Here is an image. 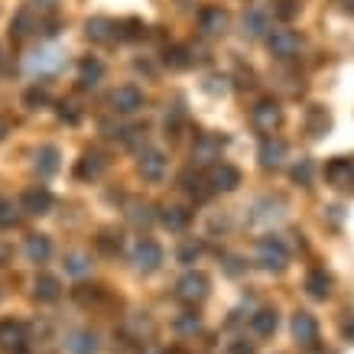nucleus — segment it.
<instances>
[{
    "instance_id": "nucleus-1",
    "label": "nucleus",
    "mask_w": 354,
    "mask_h": 354,
    "mask_svg": "<svg viewBox=\"0 0 354 354\" xmlns=\"http://www.w3.org/2000/svg\"><path fill=\"white\" fill-rule=\"evenodd\" d=\"M257 263L270 273H279V270L290 267V247L283 244V237L267 234L257 241Z\"/></svg>"
},
{
    "instance_id": "nucleus-2",
    "label": "nucleus",
    "mask_w": 354,
    "mask_h": 354,
    "mask_svg": "<svg viewBox=\"0 0 354 354\" xmlns=\"http://www.w3.org/2000/svg\"><path fill=\"white\" fill-rule=\"evenodd\" d=\"M267 46H270V55L279 59V62H290L296 55L306 49V39H302V32L296 30H273L267 36Z\"/></svg>"
},
{
    "instance_id": "nucleus-3",
    "label": "nucleus",
    "mask_w": 354,
    "mask_h": 354,
    "mask_svg": "<svg viewBox=\"0 0 354 354\" xmlns=\"http://www.w3.org/2000/svg\"><path fill=\"white\" fill-rule=\"evenodd\" d=\"M227 147V137L225 133H198V140H195L192 147V162L195 166H218L221 162V153H225Z\"/></svg>"
},
{
    "instance_id": "nucleus-4",
    "label": "nucleus",
    "mask_w": 354,
    "mask_h": 354,
    "mask_svg": "<svg viewBox=\"0 0 354 354\" xmlns=\"http://www.w3.org/2000/svg\"><path fill=\"white\" fill-rule=\"evenodd\" d=\"M250 124H254V130H260L263 137H273V130H279V124H283V108H279V101L260 97L257 104L250 108Z\"/></svg>"
},
{
    "instance_id": "nucleus-5",
    "label": "nucleus",
    "mask_w": 354,
    "mask_h": 354,
    "mask_svg": "<svg viewBox=\"0 0 354 354\" xmlns=\"http://www.w3.org/2000/svg\"><path fill=\"white\" fill-rule=\"evenodd\" d=\"M208 277L198 273V270H189L179 283H176V299L185 302V306H198V302L208 299Z\"/></svg>"
},
{
    "instance_id": "nucleus-6",
    "label": "nucleus",
    "mask_w": 354,
    "mask_h": 354,
    "mask_svg": "<svg viewBox=\"0 0 354 354\" xmlns=\"http://www.w3.org/2000/svg\"><path fill=\"white\" fill-rule=\"evenodd\" d=\"M325 183L338 192H354V156H335L325 162Z\"/></svg>"
},
{
    "instance_id": "nucleus-7",
    "label": "nucleus",
    "mask_w": 354,
    "mask_h": 354,
    "mask_svg": "<svg viewBox=\"0 0 354 354\" xmlns=\"http://www.w3.org/2000/svg\"><path fill=\"white\" fill-rule=\"evenodd\" d=\"M162 257H166L162 247L156 241H150V237H140L137 244H133V254H130V260H133V267L140 273H156L162 267Z\"/></svg>"
},
{
    "instance_id": "nucleus-8",
    "label": "nucleus",
    "mask_w": 354,
    "mask_h": 354,
    "mask_svg": "<svg viewBox=\"0 0 354 354\" xmlns=\"http://www.w3.org/2000/svg\"><path fill=\"white\" fill-rule=\"evenodd\" d=\"M166 169H169V160L162 150H153V147H143L137 156V172L147 179V183H162L166 179Z\"/></svg>"
},
{
    "instance_id": "nucleus-9",
    "label": "nucleus",
    "mask_w": 354,
    "mask_h": 354,
    "mask_svg": "<svg viewBox=\"0 0 354 354\" xmlns=\"http://www.w3.org/2000/svg\"><path fill=\"white\" fill-rule=\"evenodd\" d=\"M20 212L23 215H36V218H43L53 212V205H55V195L46 189V185H30L26 192L20 195Z\"/></svg>"
},
{
    "instance_id": "nucleus-10",
    "label": "nucleus",
    "mask_w": 354,
    "mask_h": 354,
    "mask_svg": "<svg viewBox=\"0 0 354 354\" xmlns=\"http://www.w3.org/2000/svg\"><path fill=\"white\" fill-rule=\"evenodd\" d=\"M250 212H254V215L247 218L250 225H273V221H279V218L286 215V198L283 195H263V198L254 202Z\"/></svg>"
},
{
    "instance_id": "nucleus-11",
    "label": "nucleus",
    "mask_w": 354,
    "mask_h": 354,
    "mask_svg": "<svg viewBox=\"0 0 354 354\" xmlns=\"http://www.w3.org/2000/svg\"><path fill=\"white\" fill-rule=\"evenodd\" d=\"M286 156H290V143L279 137H263L257 150V160H260V169H283L286 166Z\"/></svg>"
},
{
    "instance_id": "nucleus-12",
    "label": "nucleus",
    "mask_w": 354,
    "mask_h": 354,
    "mask_svg": "<svg viewBox=\"0 0 354 354\" xmlns=\"http://www.w3.org/2000/svg\"><path fill=\"white\" fill-rule=\"evenodd\" d=\"M198 30L205 36H225L231 30V13L225 7H218V3H208V7L198 10Z\"/></svg>"
},
{
    "instance_id": "nucleus-13",
    "label": "nucleus",
    "mask_w": 354,
    "mask_h": 354,
    "mask_svg": "<svg viewBox=\"0 0 354 354\" xmlns=\"http://www.w3.org/2000/svg\"><path fill=\"white\" fill-rule=\"evenodd\" d=\"M241 169L231 166V162H218L208 169V185H212V192H234L237 185H241Z\"/></svg>"
},
{
    "instance_id": "nucleus-14",
    "label": "nucleus",
    "mask_w": 354,
    "mask_h": 354,
    "mask_svg": "<svg viewBox=\"0 0 354 354\" xmlns=\"http://www.w3.org/2000/svg\"><path fill=\"white\" fill-rule=\"evenodd\" d=\"M104 169H108V156H104L101 150H85L82 153V160L75 162V176L82 179V183H95V179H101Z\"/></svg>"
},
{
    "instance_id": "nucleus-15",
    "label": "nucleus",
    "mask_w": 354,
    "mask_h": 354,
    "mask_svg": "<svg viewBox=\"0 0 354 354\" xmlns=\"http://www.w3.org/2000/svg\"><path fill=\"white\" fill-rule=\"evenodd\" d=\"M111 104H114L118 114H137V111H143V104H147V95H143L137 85H120L118 91L111 95Z\"/></svg>"
},
{
    "instance_id": "nucleus-16",
    "label": "nucleus",
    "mask_w": 354,
    "mask_h": 354,
    "mask_svg": "<svg viewBox=\"0 0 354 354\" xmlns=\"http://www.w3.org/2000/svg\"><path fill=\"white\" fill-rule=\"evenodd\" d=\"M302 127H306V133H309L312 140H322L325 133L332 130V114H328V108H322V104H309L306 114H302Z\"/></svg>"
},
{
    "instance_id": "nucleus-17",
    "label": "nucleus",
    "mask_w": 354,
    "mask_h": 354,
    "mask_svg": "<svg viewBox=\"0 0 354 354\" xmlns=\"http://www.w3.org/2000/svg\"><path fill=\"white\" fill-rule=\"evenodd\" d=\"M85 36L91 39V43H101V46H108L118 39V20H111V17H88L85 20Z\"/></svg>"
},
{
    "instance_id": "nucleus-18",
    "label": "nucleus",
    "mask_w": 354,
    "mask_h": 354,
    "mask_svg": "<svg viewBox=\"0 0 354 354\" xmlns=\"http://www.w3.org/2000/svg\"><path fill=\"white\" fill-rule=\"evenodd\" d=\"M62 65H65V53H59V49H39V53L30 55L26 68H30L32 75H49V72H59Z\"/></svg>"
},
{
    "instance_id": "nucleus-19",
    "label": "nucleus",
    "mask_w": 354,
    "mask_h": 354,
    "mask_svg": "<svg viewBox=\"0 0 354 354\" xmlns=\"http://www.w3.org/2000/svg\"><path fill=\"white\" fill-rule=\"evenodd\" d=\"M292 335H296V342L302 344V348H315V342H319V322H315V315H309V312H296L292 315Z\"/></svg>"
},
{
    "instance_id": "nucleus-20",
    "label": "nucleus",
    "mask_w": 354,
    "mask_h": 354,
    "mask_svg": "<svg viewBox=\"0 0 354 354\" xmlns=\"http://www.w3.org/2000/svg\"><path fill=\"white\" fill-rule=\"evenodd\" d=\"M332 286H335V279L325 267H315L306 273V292H309V299H328Z\"/></svg>"
},
{
    "instance_id": "nucleus-21",
    "label": "nucleus",
    "mask_w": 354,
    "mask_h": 354,
    "mask_svg": "<svg viewBox=\"0 0 354 354\" xmlns=\"http://www.w3.org/2000/svg\"><path fill=\"white\" fill-rule=\"evenodd\" d=\"M101 82H104V62L97 55H85L78 62V85L88 91V88H97Z\"/></svg>"
},
{
    "instance_id": "nucleus-22",
    "label": "nucleus",
    "mask_w": 354,
    "mask_h": 354,
    "mask_svg": "<svg viewBox=\"0 0 354 354\" xmlns=\"http://www.w3.org/2000/svg\"><path fill=\"white\" fill-rule=\"evenodd\" d=\"M32 166H36V172L39 176H55L59 172V166H62V153H59V147H53V143H46V147H39L36 150V156H32Z\"/></svg>"
},
{
    "instance_id": "nucleus-23",
    "label": "nucleus",
    "mask_w": 354,
    "mask_h": 354,
    "mask_svg": "<svg viewBox=\"0 0 354 354\" xmlns=\"http://www.w3.org/2000/svg\"><path fill=\"white\" fill-rule=\"evenodd\" d=\"M23 344H26V325L23 322H0V348H7V351H23Z\"/></svg>"
},
{
    "instance_id": "nucleus-24",
    "label": "nucleus",
    "mask_w": 354,
    "mask_h": 354,
    "mask_svg": "<svg viewBox=\"0 0 354 354\" xmlns=\"http://www.w3.org/2000/svg\"><path fill=\"white\" fill-rule=\"evenodd\" d=\"M160 225L166 227V231H185L189 227V221H192V212L189 208H183V205H166V208H160Z\"/></svg>"
},
{
    "instance_id": "nucleus-25",
    "label": "nucleus",
    "mask_w": 354,
    "mask_h": 354,
    "mask_svg": "<svg viewBox=\"0 0 354 354\" xmlns=\"http://www.w3.org/2000/svg\"><path fill=\"white\" fill-rule=\"evenodd\" d=\"M244 36H250V39H263V36H270V13L260 10V7L247 10L244 13Z\"/></svg>"
},
{
    "instance_id": "nucleus-26",
    "label": "nucleus",
    "mask_w": 354,
    "mask_h": 354,
    "mask_svg": "<svg viewBox=\"0 0 354 354\" xmlns=\"http://www.w3.org/2000/svg\"><path fill=\"white\" fill-rule=\"evenodd\" d=\"M91 270H95L91 254H85V250H68V254H65V273H68V277L82 279V277H88Z\"/></svg>"
},
{
    "instance_id": "nucleus-27",
    "label": "nucleus",
    "mask_w": 354,
    "mask_h": 354,
    "mask_svg": "<svg viewBox=\"0 0 354 354\" xmlns=\"http://www.w3.org/2000/svg\"><path fill=\"white\" fill-rule=\"evenodd\" d=\"M68 354H97V335L95 332H72L65 338Z\"/></svg>"
},
{
    "instance_id": "nucleus-28",
    "label": "nucleus",
    "mask_w": 354,
    "mask_h": 354,
    "mask_svg": "<svg viewBox=\"0 0 354 354\" xmlns=\"http://www.w3.org/2000/svg\"><path fill=\"white\" fill-rule=\"evenodd\" d=\"M26 257H30V263H46L53 257V241L46 234H30L26 237Z\"/></svg>"
},
{
    "instance_id": "nucleus-29",
    "label": "nucleus",
    "mask_w": 354,
    "mask_h": 354,
    "mask_svg": "<svg viewBox=\"0 0 354 354\" xmlns=\"http://www.w3.org/2000/svg\"><path fill=\"white\" fill-rule=\"evenodd\" d=\"M277 325H279L277 309H260L250 315V328H254V335H260V338H270V335L277 332Z\"/></svg>"
},
{
    "instance_id": "nucleus-30",
    "label": "nucleus",
    "mask_w": 354,
    "mask_h": 354,
    "mask_svg": "<svg viewBox=\"0 0 354 354\" xmlns=\"http://www.w3.org/2000/svg\"><path fill=\"white\" fill-rule=\"evenodd\" d=\"M32 296H36L39 302H55L59 296H62V283H59L55 277H49V273H43V277H36Z\"/></svg>"
},
{
    "instance_id": "nucleus-31",
    "label": "nucleus",
    "mask_w": 354,
    "mask_h": 354,
    "mask_svg": "<svg viewBox=\"0 0 354 354\" xmlns=\"http://www.w3.org/2000/svg\"><path fill=\"white\" fill-rule=\"evenodd\" d=\"M124 332H127L133 342H143V338H150V335H153V319L147 315V312L127 315V322H124Z\"/></svg>"
},
{
    "instance_id": "nucleus-32",
    "label": "nucleus",
    "mask_w": 354,
    "mask_h": 354,
    "mask_svg": "<svg viewBox=\"0 0 354 354\" xmlns=\"http://www.w3.org/2000/svg\"><path fill=\"white\" fill-rule=\"evenodd\" d=\"M127 218H130V225L150 227L153 221H156V208H153L150 202H140V198H133V202L127 205Z\"/></svg>"
},
{
    "instance_id": "nucleus-33",
    "label": "nucleus",
    "mask_w": 354,
    "mask_h": 354,
    "mask_svg": "<svg viewBox=\"0 0 354 354\" xmlns=\"http://www.w3.org/2000/svg\"><path fill=\"white\" fill-rule=\"evenodd\" d=\"M147 36V23L143 17H127V20L118 23V39H127V43H137Z\"/></svg>"
},
{
    "instance_id": "nucleus-34",
    "label": "nucleus",
    "mask_w": 354,
    "mask_h": 354,
    "mask_svg": "<svg viewBox=\"0 0 354 354\" xmlns=\"http://www.w3.org/2000/svg\"><path fill=\"white\" fill-rule=\"evenodd\" d=\"M270 13L279 23H292L302 13V0H270Z\"/></svg>"
},
{
    "instance_id": "nucleus-35",
    "label": "nucleus",
    "mask_w": 354,
    "mask_h": 354,
    "mask_svg": "<svg viewBox=\"0 0 354 354\" xmlns=\"http://www.w3.org/2000/svg\"><path fill=\"white\" fill-rule=\"evenodd\" d=\"M179 185H183L185 192L192 195L195 202H205V198L212 195V192H208V189H205V179H202V176H198V172H192V169H185L183 176H179Z\"/></svg>"
},
{
    "instance_id": "nucleus-36",
    "label": "nucleus",
    "mask_w": 354,
    "mask_h": 354,
    "mask_svg": "<svg viewBox=\"0 0 354 354\" xmlns=\"http://www.w3.org/2000/svg\"><path fill=\"white\" fill-rule=\"evenodd\" d=\"M162 62L169 65V68H189L192 65V49H185V46H166L162 49Z\"/></svg>"
},
{
    "instance_id": "nucleus-37",
    "label": "nucleus",
    "mask_w": 354,
    "mask_h": 354,
    "mask_svg": "<svg viewBox=\"0 0 354 354\" xmlns=\"http://www.w3.org/2000/svg\"><path fill=\"white\" fill-rule=\"evenodd\" d=\"M290 179H292L296 185H302V189H309L312 179H315V162H312L309 156H302V160L290 169Z\"/></svg>"
},
{
    "instance_id": "nucleus-38",
    "label": "nucleus",
    "mask_w": 354,
    "mask_h": 354,
    "mask_svg": "<svg viewBox=\"0 0 354 354\" xmlns=\"http://www.w3.org/2000/svg\"><path fill=\"white\" fill-rule=\"evenodd\" d=\"M202 254H205L202 241H198V237H185L183 244H179V254H176V257H179V263H185V267H189V263H195Z\"/></svg>"
},
{
    "instance_id": "nucleus-39",
    "label": "nucleus",
    "mask_w": 354,
    "mask_h": 354,
    "mask_svg": "<svg viewBox=\"0 0 354 354\" xmlns=\"http://www.w3.org/2000/svg\"><path fill=\"white\" fill-rule=\"evenodd\" d=\"M32 30H39V20L32 17L30 7H23V10L13 17V36H20V39H23V36H30Z\"/></svg>"
},
{
    "instance_id": "nucleus-40",
    "label": "nucleus",
    "mask_w": 354,
    "mask_h": 354,
    "mask_svg": "<svg viewBox=\"0 0 354 354\" xmlns=\"http://www.w3.org/2000/svg\"><path fill=\"white\" fill-rule=\"evenodd\" d=\"M23 104L30 111H39V108H46L49 104V91H46L43 85H32V88H26L23 91Z\"/></svg>"
},
{
    "instance_id": "nucleus-41",
    "label": "nucleus",
    "mask_w": 354,
    "mask_h": 354,
    "mask_svg": "<svg viewBox=\"0 0 354 354\" xmlns=\"http://www.w3.org/2000/svg\"><path fill=\"white\" fill-rule=\"evenodd\" d=\"M202 88L212 97H225V95H231V78H227V75H208L202 82Z\"/></svg>"
},
{
    "instance_id": "nucleus-42",
    "label": "nucleus",
    "mask_w": 354,
    "mask_h": 354,
    "mask_svg": "<svg viewBox=\"0 0 354 354\" xmlns=\"http://www.w3.org/2000/svg\"><path fill=\"white\" fill-rule=\"evenodd\" d=\"M95 244H97V250L108 254V257L120 254V234H114V231H101V234L95 237Z\"/></svg>"
},
{
    "instance_id": "nucleus-43",
    "label": "nucleus",
    "mask_w": 354,
    "mask_h": 354,
    "mask_svg": "<svg viewBox=\"0 0 354 354\" xmlns=\"http://www.w3.org/2000/svg\"><path fill=\"white\" fill-rule=\"evenodd\" d=\"M20 218H23V212L17 202H0V227H17Z\"/></svg>"
},
{
    "instance_id": "nucleus-44",
    "label": "nucleus",
    "mask_w": 354,
    "mask_h": 354,
    "mask_svg": "<svg viewBox=\"0 0 354 354\" xmlns=\"http://www.w3.org/2000/svg\"><path fill=\"white\" fill-rule=\"evenodd\" d=\"M176 332L179 335H195V332H202V319L195 315V312H183L179 319H176Z\"/></svg>"
},
{
    "instance_id": "nucleus-45",
    "label": "nucleus",
    "mask_w": 354,
    "mask_h": 354,
    "mask_svg": "<svg viewBox=\"0 0 354 354\" xmlns=\"http://www.w3.org/2000/svg\"><path fill=\"white\" fill-rule=\"evenodd\" d=\"M183 124H185V108H183V104H172L169 114H166V133H172V137H176V133L183 130Z\"/></svg>"
},
{
    "instance_id": "nucleus-46",
    "label": "nucleus",
    "mask_w": 354,
    "mask_h": 354,
    "mask_svg": "<svg viewBox=\"0 0 354 354\" xmlns=\"http://www.w3.org/2000/svg\"><path fill=\"white\" fill-rule=\"evenodd\" d=\"M231 82H234L241 91H247V88L257 85V82H254V72H250V68H244V65H237V72H234V78H231Z\"/></svg>"
},
{
    "instance_id": "nucleus-47",
    "label": "nucleus",
    "mask_w": 354,
    "mask_h": 354,
    "mask_svg": "<svg viewBox=\"0 0 354 354\" xmlns=\"http://www.w3.org/2000/svg\"><path fill=\"white\" fill-rule=\"evenodd\" d=\"M59 118H62L65 124H78V120H82V111H78L75 104H68V101H62V104H59Z\"/></svg>"
},
{
    "instance_id": "nucleus-48",
    "label": "nucleus",
    "mask_w": 354,
    "mask_h": 354,
    "mask_svg": "<svg viewBox=\"0 0 354 354\" xmlns=\"http://www.w3.org/2000/svg\"><path fill=\"white\" fill-rule=\"evenodd\" d=\"M325 218H328V221L338 227L344 221V208H342V205H328V208H325Z\"/></svg>"
},
{
    "instance_id": "nucleus-49",
    "label": "nucleus",
    "mask_w": 354,
    "mask_h": 354,
    "mask_svg": "<svg viewBox=\"0 0 354 354\" xmlns=\"http://www.w3.org/2000/svg\"><path fill=\"white\" fill-rule=\"evenodd\" d=\"M225 270H227V273H231V277H241V273H244V270H247V263H244V260H241V257H231V260H227V263H225Z\"/></svg>"
},
{
    "instance_id": "nucleus-50",
    "label": "nucleus",
    "mask_w": 354,
    "mask_h": 354,
    "mask_svg": "<svg viewBox=\"0 0 354 354\" xmlns=\"http://www.w3.org/2000/svg\"><path fill=\"white\" fill-rule=\"evenodd\" d=\"M231 354H254V344H247L244 338H237V342H231Z\"/></svg>"
},
{
    "instance_id": "nucleus-51",
    "label": "nucleus",
    "mask_w": 354,
    "mask_h": 354,
    "mask_svg": "<svg viewBox=\"0 0 354 354\" xmlns=\"http://www.w3.org/2000/svg\"><path fill=\"white\" fill-rule=\"evenodd\" d=\"M10 257H13L10 244H7V241H0V267H7V263H10Z\"/></svg>"
},
{
    "instance_id": "nucleus-52",
    "label": "nucleus",
    "mask_w": 354,
    "mask_h": 354,
    "mask_svg": "<svg viewBox=\"0 0 354 354\" xmlns=\"http://www.w3.org/2000/svg\"><path fill=\"white\" fill-rule=\"evenodd\" d=\"M332 3L344 13V17H354V0H332Z\"/></svg>"
},
{
    "instance_id": "nucleus-53",
    "label": "nucleus",
    "mask_w": 354,
    "mask_h": 354,
    "mask_svg": "<svg viewBox=\"0 0 354 354\" xmlns=\"http://www.w3.org/2000/svg\"><path fill=\"white\" fill-rule=\"evenodd\" d=\"M342 335L348 338V342H354V315H348V319L342 322Z\"/></svg>"
},
{
    "instance_id": "nucleus-54",
    "label": "nucleus",
    "mask_w": 354,
    "mask_h": 354,
    "mask_svg": "<svg viewBox=\"0 0 354 354\" xmlns=\"http://www.w3.org/2000/svg\"><path fill=\"white\" fill-rule=\"evenodd\" d=\"M36 3H39V7H55L59 0H36Z\"/></svg>"
},
{
    "instance_id": "nucleus-55",
    "label": "nucleus",
    "mask_w": 354,
    "mask_h": 354,
    "mask_svg": "<svg viewBox=\"0 0 354 354\" xmlns=\"http://www.w3.org/2000/svg\"><path fill=\"white\" fill-rule=\"evenodd\" d=\"M3 137H7V120L0 118V140H3Z\"/></svg>"
},
{
    "instance_id": "nucleus-56",
    "label": "nucleus",
    "mask_w": 354,
    "mask_h": 354,
    "mask_svg": "<svg viewBox=\"0 0 354 354\" xmlns=\"http://www.w3.org/2000/svg\"><path fill=\"white\" fill-rule=\"evenodd\" d=\"M309 354H332V351H325V348H312Z\"/></svg>"
},
{
    "instance_id": "nucleus-57",
    "label": "nucleus",
    "mask_w": 354,
    "mask_h": 354,
    "mask_svg": "<svg viewBox=\"0 0 354 354\" xmlns=\"http://www.w3.org/2000/svg\"><path fill=\"white\" fill-rule=\"evenodd\" d=\"M17 354H26V351H17Z\"/></svg>"
}]
</instances>
